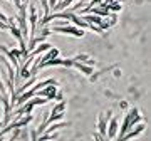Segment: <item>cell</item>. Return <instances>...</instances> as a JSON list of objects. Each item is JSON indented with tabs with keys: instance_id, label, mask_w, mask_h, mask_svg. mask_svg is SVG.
Returning a JSON list of instances; mask_svg holds the SVG:
<instances>
[{
	"instance_id": "cell-1",
	"label": "cell",
	"mask_w": 151,
	"mask_h": 141,
	"mask_svg": "<svg viewBox=\"0 0 151 141\" xmlns=\"http://www.w3.org/2000/svg\"><path fill=\"white\" fill-rule=\"evenodd\" d=\"M138 123H143V116L139 114V109L136 108H131L128 113L124 114V119H123V124L119 126V131L118 135H116V138L114 140H119V138H123L126 133H129L133 128H134Z\"/></svg>"
},
{
	"instance_id": "cell-2",
	"label": "cell",
	"mask_w": 151,
	"mask_h": 141,
	"mask_svg": "<svg viewBox=\"0 0 151 141\" xmlns=\"http://www.w3.org/2000/svg\"><path fill=\"white\" fill-rule=\"evenodd\" d=\"M17 27H19V30H20L22 37L27 39L29 37V25H27V4H20V7H19V15H17Z\"/></svg>"
},
{
	"instance_id": "cell-3",
	"label": "cell",
	"mask_w": 151,
	"mask_h": 141,
	"mask_svg": "<svg viewBox=\"0 0 151 141\" xmlns=\"http://www.w3.org/2000/svg\"><path fill=\"white\" fill-rule=\"evenodd\" d=\"M49 29L57 32V34H67V35H74V37H82L84 35V30L79 27H76V25H72V24L62 25V27H49Z\"/></svg>"
},
{
	"instance_id": "cell-4",
	"label": "cell",
	"mask_w": 151,
	"mask_h": 141,
	"mask_svg": "<svg viewBox=\"0 0 151 141\" xmlns=\"http://www.w3.org/2000/svg\"><path fill=\"white\" fill-rule=\"evenodd\" d=\"M113 116V111H106V113H101L99 118H97V135L106 140V129H108V121L109 118Z\"/></svg>"
},
{
	"instance_id": "cell-5",
	"label": "cell",
	"mask_w": 151,
	"mask_h": 141,
	"mask_svg": "<svg viewBox=\"0 0 151 141\" xmlns=\"http://www.w3.org/2000/svg\"><path fill=\"white\" fill-rule=\"evenodd\" d=\"M29 22H30V39L35 37V30H37V22H39V12H37V7L30 5L29 7Z\"/></svg>"
},
{
	"instance_id": "cell-6",
	"label": "cell",
	"mask_w": 151,
	"mask_h": 141,
	"mask_svg": "<svg viewBox=\"0 0 151 141\" xmlns=\"http://www.w3.org/2000/svg\"><path fill=\"white\" fill-rule=\"evenodd\" d=\"M119 131V119L116 116H111L108 121V129H106V140H114Z\"/></svg>"
},
{
	"instance_id": "cell-7",
	"label": "cell",
	"mask_w": 151,
	"mask_h": 141,
	"mask_svg": "<svg viewBox=\"0 0 151 141\" xmlns=\"http://www.w3.org/2000/svg\"><path fill=\"white\" fill-rule=\"evenodd\" d=\"M145 129H146L145 121H143V123H138V124H136L134 128L129 131V133H126L123 138H119V140H114V141H128V140H133V138H138L141 133H145Z\"/></svg>"
},
{
	"instance_id": "cell-8",
	"label": "cell",
	"mask_w": 151,
	"mask_h": 141,
	"mask_svg": "<svg viewBox=\"0 0 151 141\" xmlns=\"http://www.w3.org/2000/svg\"><path fill=\"white\" fill-rule=\"evenodd\" d=\"M50 47H52V45H50L49 42H42V44H39L37 45V49H34L32 52H29V54L32 55V57H37V55H40L42 52H47Z\"/></svg>"
},
{
	"instance_id": "cell-9",
	"label": "cell",
	"mask_w": 151,
	"mask_h": 141,
	"mask_svg": "<svg viewBox=\"0 0 151 141\" xmlns=\"http://www.w3.org/2000/svg\"><path fill=\"white\" fill-rule=\"evenodd\" d=\"M72 67H76V69H79L82 72V74H86V76H91L92 70H94V67L92 65H87V64H81V62H76L74 60V65Z\"/></svg>"
},
{
	"instance_id": "cell-10",
	"label": "cell",
	"mask_w": 151,
	"mask_h": 141,
	"mask_svg": "<svg viewBox=\"0 0 151 141\" xmlns=\"http://www.w3.org/2000/svg\"><path fill=\"white\" fill-rule=\"evenodd\" d=\"M121 9H123V2H118V0L108 5V10H109V12H114V14H116V12H119Z\"/></svg>"
},
{
	"instance_id": "cell-11",
	"label": "cell",
	"mask_w": 151,
	"mask_h": 141,
	"mask_svg": "<svg viewBox=\"0 0 151 141\" xmlns=\"http://www.w3.org/2000/svg\"><path fill=\"white\" fill-rule=\"evenodd\" d=\"M72 2H74V0H60V2H57V4H55V7L52 9V10H54V12L55 10H62V9H65L67 5H70Z\"/></svg>"
},
{
	"instance_id": "cell-12",
	"label": "cell",
	"mask_w": 151,
	"mask_h": 141,
	"mask_svg": "<svg viewBox=\"0 0 151 141\" xmlns=\"http://www.w3.org/2000/svg\"><path fill=\"white\" fill-rule=\"evenodd\" d=\"M40 2H42V9H44V14H42L40 19H44V17H47L49 14H50V9H49V2L47 0H40Z\"/></svg>"
},
{
	"instance_id": "cell-13",
	"label": "cell",
	"mask_w": 151,
	"mask_h": 141,
	"mask_svg": "<svg viewBox=\"0 0 151 141\" xmlns=\"http://www.w3.org/2000/svg\"><path fill=\"white\" fill-rule=\"evenodd\" d=\"M103 4V0H89V4H87L84 9H91V7H96V5H101Z\"/></svg>"
},
{
	"instance_id": "cell-14",
	"label": "cell",
	"mask_w": 151,
	"mask_h": 141,
	"mask_svg": "<svg viewBox=\"0 0 151 141\" xmlns=\"http://www.w3.org/2000/svg\"><path fill=\"white\" fill-rule=\"evenodd\" d=\"M0 29H2V30H9V25H7V24H4V22H0Z\"/></svg>"
},
{
	"instance_id": "cell-15",
	"label": "cell",
	"mask_w": 151,
	"mask_h": 141,
	"mask_svg": "<svg viewBox=\"0 0 151 141\" xmlns=\"http://www.w3.org/2000/svg\"><path fill=\"white\" fill-rule=\"evenodd\" d=\"M119 108H121V109H126V108H128V103H126V101H121V103H119Z\"/></svg>"
},
{
	"instance_id": "cell-16",
	"label": "cell",
	"mask_w": 151,
	"mask_h": 141,
	"mask_svg": "<svg viewBox=\"0 0 151 141\" xmlns=\"http://www.w3.org/2000/svg\"><path fill=\"white\" fill-rule=\"evenodd\" d=\"M113 2H116V0H103V4H104L106 7H108L109 4H113Z\"/></svg>"
},
{
	"instance_id": "cell-17",
	"label": "cell",
	"mask_w": 151,
	"mask_h": 141,
	"mask_svg": "<svg viewBox=\"0 0 151 141\" xmlns=\"http://www.w3.org/2000/svg\"><path fill=\"white\" fill-rule=\"evenodd\" d=\"M92 141H99V135H97V133H94V135H92Z\"/></svg>"
}]
</instances>
